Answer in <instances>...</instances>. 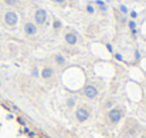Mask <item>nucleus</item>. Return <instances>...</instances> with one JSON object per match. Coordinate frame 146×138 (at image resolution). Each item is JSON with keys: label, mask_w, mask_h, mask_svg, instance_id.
I'll return each mask as SVG.
<instances>
[{"label": "nucleus", "mask_w": 146, "mask_h": 138, "mask_svg": "<svg viewBox=\"0 0 146 138\" xmlns=\"http://www.w3.org/2000/svg\"><path fill=\"white\" fill-rule=\"evenodd\" d=\"M95 4H97L102 11H105V10H106V4H105V1H102V0H97V1H95Z\"/></svg>", "instance_id": "4468645a"}, {"label": "nucleus", "mask_w": 146, "mask_h": 138, "mask_svg": "<svg viewBox=\"0 0 146 138\" xmlns=\"http://www.w3.org/2000/svg\"><path fill=\"white\" fill-rule=\"evenodd\" d=\"M142 138H146V133H143V134H142Z\"/></svg>", "instance_id": "393cba45"}, {"label": "nucleus", "mask_w": 146, "mask_h": 138, "mask_svg": "<svg viewBox=\"0 0 146 138\" xmlns=\"http://www.w3.org/2000/svg\"><path fill=\"white\" fill-rule=\"evenodd\" d=\"M133 56H135V60H136V61H139V60H141V53H139V50H135Z\"/></svg>", "instance_id": "aec40b11"}, {"label": "nucleus", "mask_w": 146, "mask_h": 138, "mask_svg": "<svg viewBox=\"0 0 146 138\" xmlns=\"http://www.w3.org/2000/svg\"><path fill=\"white\" fill-rule=\"evenodd\" d=\"M4 3L9 4V6H16L17 4V0H4Z\"/></svg>", "instance_id": "6ab92c4d"}, {"label": "nucleus", "mask_w": 146, "mask_h": 138, "mask_svg": "<svg viewBox=\"0 0 146 138\" xmlns=\"http://www.w3.org/2000/svg\"><path fill=\"white\" fill-rule=\"evenodd\" d=\"M105 47H106V50H108L111 54H113V46H112V44H109V43H108V44H105Z\"/></svg>", "instance_id": "412c9836"}, {"label": "nucleus", "mask_w": 146, "mask_h": 138, "mask_svg": "<svg viewBox=\"0 0 146 138\" xmlns=\"http://www.w3.org/2000/svg\"><path fill=\"white\" fill-rule=\"evenodd\" d=\"M47 19H48V14L44 9H37L36 13H34V21L37 26H44L47 23Z\"/></svg>", "instance_id": "7ed1b4c3"}, {"label": "nucleus", "mask_w": 146, "mask_h": 138, "mask_svg": "<svg viewBox=\"0 0 146 138\" xmlns=\"http://www.w3.org/2000/svg\"><path fill=\"white\" fill-rule=\"evenodd\" d=\"M91 118V110L85 105H81L75 110V120L78 123H85Z\"/></svg>", "instance_id": "f03ea898"}, {"label": "nucleus", "mask_w": 146, "mask_h": 138, "mask_svg": "<svg viewBox=\"0 0 146 138\" xmlns=\"http://www.w3.org/2000/svg\"><path fill=\"white\" fill-rule=\"evenodd\" d=\"M33 76L38 77V70H37V68H34V70H33Z\"/></svg>", "instance_id": "b1692460"}, {"label": "nucleus", "mask_w": 146, "mask_h": 138, "mask_svg": "<svg viewBox=\"0 0 146 138\" xmlns=\"http://www.w3.org/2000/svg\"><path fill=\"white\" fill-rule=\"evenodd\" d=\"M64 40H65V43L67 44H70V46H75L77 43H78V36L75 34V33H65V36H64Z\"/></svg>", "instance_id": "6e6552de"}, {"label": "nucleus", "mask_w": 146, "mask_h": 138, "mask_svg": "<svg viewBox=\"0 0 146 138\" xmlns=\"http://www.w3.org/2000/svg\"><path fill=\"white\" fill-rule=\"evenodd\" d=\"M113 105H115V101H113L112 98L106 100V102H105V108H106V111H108V110H111V108H113Z\"/></svg>", "instance_id": "f8f14e48"}, {"label": "nucleus", "mask_w": 146, "mask_h": 138, "mask_svg": "<svg viewBox=\"0 0 146 138\" xmlns=\"http://www.w3.org/2000/svg\"><path fill=\"white\" fill-rule=\"evenodd\" d=\"M112 56H113V58H115L116 61H123V56H122L121 53H113Z\"/></svg>", "instance_id": "f3484780"}, {"label": "nucleus", "mask_w": 146, "mask_h": 138, "mask_svg": "<svg viewBox=\"0 0 146 138\" xmlns=\"http://www.w3.org/2000/svg\"><path fill=\"white\" fill-rule=\"evenodd\" d=\"M54 3H58V4H64L65 3V0H52Z\"/></svg>", "instance_id": "5701e85b"}, {"label": "nucleus", "mask_w": 146, "mask_h": 138, "mask_svg": "<svg viewBox=\"0 0 146 138\" xmlns=\"http://www.w3.org/2000/svg\"><path fill=\"white\" fill-rule=\"evenodd\" d=\"M138 16H139V14H138L136 10H131V11H129V17H131V20H136Z\"/></svg>", "instance_id": "2eb2a0df"}, {"label": "nucleus", "mask_w": 146, "mask_h": 138, "mask_svg": "<svg viewBox=\"0 0 146 138\" xmlns=\"http://www.w3.org/2000/svg\"><path fill=\"white\" fill-rule=\"evenodd\" d=\"M61 26H62L61 21H60L58 19H54V21H52V29H54V30H60Z\"/></svg>", "instance_id": "ddd939ff"}, {"label": "nucleus", "mask_w": 146, "mask_h": 138, "mask_svg": "<svg viewBox=\"0 0 146 138\" xmlns=\"http://www.w3.org/2000/svg\"><path fill=\"white\" fill-rule=\"evenodd\" d=\"M75 104H77V98H75V97H70V98L65 100V105H67L68 108H74Z\"/></svg>", "instance_id": "9d476101"}, {"label": "nucleus", "mask_w": 146, "mask_h": 138, "mask_svg": "<svg viewBox=\"0 0 146 138\" xmlns=\"http://www.w3.org/2000/svg\"><path fill=\"white\" fill-rule=\"evenodd\" d=\"M85 10H87V13H88V14H94V13H95V7H94V4H92V3H88V4H87V7H85Z\"/></svg>", "instance_id": "9b49d317"}, {"label": "nucleus", "mask_w": 146, "mask_h": 138, "mask_svg": "<svg viewBox=\"0 0 146 138\" xmlns=\"http://www.w3.org/2000/svg\"><path fill=\"white\" fill-rule=\"evenodd\" d=\"M52 76H54V68H52V67H48V66L43 67V68H41V71H40V77H41V78H44V80L52 78Z\"/></svg>", "instance_id": "0eeeda50"}, {"label": "nucleus", "mask_w": 146, "mask_h": 138, "mask_svg": "<svg viewBox=\"0 0 146 138\" xmlns=\"http://www.w3.org/2000/svg\"><path fill=\"white\" fill-rule=\"evenodd\" d=\"M24 33L27 36H36L37 34V24L33 21H27L24 24Z\"/></svg>", "instance_id": "423d86ee"}, {"label": "nucleus", "mask_w": 146, "mask_h": 138, "mask_svg": "<svg viewBox=\"0 0 146 138\" xmlns=\"http://www.w3.org/2000/svg\"><path fill=\"white\" fill-rule=\"evenodd\" d=\"M119 10L122 11V14H129V10H128V7L125 4H121L119 6Z\"/></svg>", "instance_id": "a211bd4d"}, {"label": "nucleus", "mask_w": 146, "mask_h": 138, "mask_svg": "<svg viewBox=\"0 0 146 138\" xmlns=\"http://www.w3.org/2000/svg\"><path fill=\"white\" fill-rule=\"evenodd\" d=\"M4 21H6V24H7L9 27H14V26L17 24V21H19V16H17V13L9 10V11L4 14Z\"/></svg>", "instance_id": "20e7f679"}, {"label": "nucleus", "mask_w": 146, "mask_h": 138, "mask_svg": "<svg viewBox=\"0 0 146 138\" xmlns=\"http://www.w3.org/2000/svg\"><path fill=\"white\" fill-rule=\"evenodd\" d=\"M82 92H84V95L87 98L94 100V98H97V95H98V88L94 84H85L84 88H82Z\"/></svg>", "instance_id": "39448f33"}, {"label": "nucleus", "mask_w": 146, "mask_h": 138, "mask_svg": "<svg viewBox=\"0 0 146 138\" xmlns=\"http://www.w3.org/2000/svg\"><path fill=\"white\" fill-rule=\"evenodd\" d=\"M125 113H123V108L122 107H113L111 110L106 111V115H105V121L108 125H116L122 118H123Z\"/></svg>", "instance_id": "f257e3e1"}, {"label": "nucleus", "mask_w": 146, "mask_h": 138, "mask_svg": "<svg viewBox=\"0 0 146 138\" xmlns=\"http://www.w3.org/2000/svg\"><path fill=\"white\" fill-rule=\"evenodd\" d=\"M131 33H132V37L136 39V36H138V30H136V29H135V30H131Z\"/></svg>", "instance_id": "4be33fe9"}, {"label": "nucleus", "mask_w": 146, "mask_h": 138, "mask_svg": "<svg viewBox=\"0 0 146 138\" xmlns=\"http://www.w3.org/2000/svg\"><path fill=\"white\" fill-rule=\"evenodd\" d=\"M128 27H129V30H135L136 29V21L135 20H129L128 21Z\"/></svg>", "instance_id": "dca6fc26"}, {"label": "nucleus", "mask_w": 146, "mask_h": 138, "mask_svg": "<svg viewBox=\"0 0 146 138\" xmlns=\"http://www.w3.org/2000/svg\"><path fill=\"white\" fill-rule=\"evenodd\" d=\"M54 61H55L58 66H65V57H64L61 53H55V54H54Z\"/></svg>", "instance_id": "1a4fd4ad"}]
</instances>
